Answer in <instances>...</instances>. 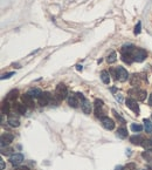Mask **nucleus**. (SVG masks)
<instances>
[{
    "mask_svg": "<svg viewBox=\"0 0 152 170\" xmlns=\"http://www.w3.org/2000/svg\"><path fill=\"white\" fill-rule=\"evenodd\" d=\"M68 95V89L67 87L63 85V83H60L56 86V89H55V96L59 98V100H63V98H67Z\"/></svg>",
    "mask_w": 152,
    "mask_h": 170,
    "instance_id": "obj_1",
    "label": "nucleus"
},
{
    "mask_svg": "<svg viewBox=\"0 0 152 170\" xmlns=\"http://www.w3.org/2000/svg\"><path fill=\"white\" fill-rule=\"evenodd\" d=\"M146 51H144L142 48H134L132 56H134V60L137 62H143L144 60L146 59Z\"/></svg>",
    "mask_w": 152,
    "mask_h": 170,
    "instance_id": "obj_2",
    "label": "nucleus"
},
{
    "mask_svg": "<svg viewBox=\"0 0 152 170\" xmlns=\"http://www.w3.org/2000/svg\"><path fill=\"white\" fill-rule=\"evenodd\" d=\"M50 100H52V94L50 93H48V92H46V93H42L39 98H37V101H39V105L40 106H47L49 102H50Z\"/></svg>",
    "mask_w": 152,
    "mask_h": 170,
    "instance_id": "obj_3",
    "label": "nucleus"
},
{
    "mask_svg": "<svg viewBox=\"0 0 152 170\" xmlns=\"http://www.w3.org/2000/svg\"><path fill=\"white\" fill-rule=\"evenodd\" d=\"M101 123L102 125L108 129V130H112L114 128H115V122H114V120H111V118H109L107 116H103L101 117Z\"/></svg>",
    "mask_w": 152,
    "mask_h": 170,
    "instance_id": "obj_4",
    "label": "nucleus"
},
{
    "mask_svg": "<svg viewBox=\"0 0 152 170\" xmlns=\"http://www.w3.org/2000/svg\"><path fill=\"white\" fill-rule=\"evenodd\" d=\"M117 79L119 81H122V82H125L128 80V78H129V74L128 72L125 71V68H123V67H117Z\"/></svg>",
    "mask_w": 152,
    "mask_h": 170,
    "instance_id": "obj_5",
    "label": "nucleus"
},
{
    "mask_svg": "<svg viewBox=\"0 0 152 170\" xmlns=\"http://www.w3.org/2000/svg\"><path fill=\"white\" fill-rule=\"evenodd\" d=\"M126 103V107L130 108L134 113H136V114H138L139 113V107H138V105H137V102L134 101V98H128L125 101Z\"/></svg>",
    "mask_w": 152,
    "mask_h": 170,
    "instance_id": "obj_6",
    "label": "nucleus"
},
{
    "mask_svg": "<svg viewBox=\"0 0 152 170\" xmlns=\"http://www.w3.org/2000/svg\"><path fill=\"white\" fill-rule=\"evenodd\" d=\"M13 138H14V136L12 134H8V133L2 134L1 135V147H5V145L11 144L13 142Z\"/></svg>",
    "mask_w": 152,
    "mask_h": 170,
    "instance_id": "obj_7",
    "label": "nucleus"
},
{
    "mask_svg": "<svg viewBox=\"0 0 152 170\" xmlns=\"http://www.w3.org/2000/svg\"><path fill=\"white\" fill-rule=\"evenodd\" d=\"M9 161H11V163H12L13 165H19L21 162L24 161V155H22V154H13V155L11 156Z\"/></svg>",
    "mask_w": 152,
    "mask_h": 170,
    "instance_id": "obj_8",
    "label": "nucleus"
},
{
    "mask_svg": "<svg viewBox=\"0 0 152 170\" xmlns=\"http://www.w3.org/2000/svg\"><path fill=\"white\" fill-rule=\"evenodd\" d=\"M131 93H134V96L137 98V100H139V101H144L145 98H146V92L145 90H142V89H132L130 90Z\"/></svg>",
    "mask_w": 152,
    "mask_h": 170,
    "instance_id": "obj_9",
    "label": "nucleus"
},
{
    "mask_svg": "<svg viewBox=\"0 0 152 170\" xmlns=\"http://www.w3.org/2000/svg\"><path fill=\"white\" fill-rule=\"evenodd\" d=\"M21 100H22V103L24 105H26L28 107H33V105H34V101H33V98L27 93V94H24L22 96H21Z\"/></svg>",
    "mask_w": 152,
    "mask_h": 170,
    "instance_id": "obj_10",
    "label": "nucleus"
},
{
    "mask_svg": "<svg viewBox=\"0 0 152 170\" xmlns=\"http://www.w3.org/2000/svg\"><path fill=\"white\" fill-rule=\"evenodd\" d=\"M81 108H82V110H83L84 114H90V113H91V105H90V102L87 100V98L82 101Z\"/></svg>",
    "mask_w": 152,
    "mask_h": 170,
    "instance_id": "obj_11",
    "label": "nucleus"
},
{
    "mask_svg": "<svg viewBox=\"0 0 152 170\" xmlns=\"http://www.w3.org/2000/svg\"><path fill=\"white\" fill-rule=\"evenodd\" d=\"M79 100H80V98H77L76 95H70V96L68 98V103H69V106H70V107L77 108L79 107V105H80Z\"/></svg>",
    "mask_w": 152,
    "mask_h": 170,
    "instance_id": "obj_12",
    "label": "nucleus"
},
{
    "mask_svg": "<svg viewBox=\"0 0 152 170\" xmlns=\"http://www.w3.org/2000/svg\"><path fill=\"white\" fill-rule=\"evenodd\" d=\"M130 142L132 144H136V145H142L144 142V140H143V137L142 136H131L130 137Z\"/></svg>",
    "mask_w": 152,
    "mask_h": 170,
    "instance_id": "obj_13",
    "label": "nucleus"
},
{
    "mask_svg": "<svg viewBox=\"0 0 152 170\" xmlns=\"http://www.w3.org/2000/svg\"><path fill=\"white\" fill-rule=\"evenodd\" d=\"M14 108H15V110L18 112L19 114H25L27 110V106L24 105V103H15V105H14Z\"/></svg>",
    "mask_w": 152,
    "mask_h": 170,
    "instance_id": "obj_14",
    "label": "nucleus"
},
{
    "mask_svg": "<svg viewBox=\"0 0 152 170\" xmlns=\"http://www.w3.org/2000/svg\"><path fill=\"white\" fill-rule=\"evenodd\" d=\"M134 47L132 45H129V46H123L122 49H121V53L122 54H131L134 53Z\"/></svg>",
    "mask_w": 152,
    "mask_h": 170,
    "instance_id": "obj_15",
    "label": "nucleus"
},
{
    "mask_svg": "<svg viewBox=\"0 0 152 170\" xmlns=\"http://www.w3.org/2000/svg\"><path fill=\"white\" fill-rule=\"evenodd\" d=\"M122 60L125 63H128V65H131L134 61V56L131 54H122Z\"/></svg>",
    "mask_w": 152,
    "mask_h": 170,
    "instance_id": "obj_16",
    "label": "nucleus"
},
{
    "mask_svg": "<svg viewBox=\"0 0 152 170\" xmlns=\"http://www.w3.org/2000/svg\"><path fill=\"white\" fill-rule=\"evenodd\" d=\"M7 122H8V125L11 127H19L20 125V121H19L18 118H15L14 116H9Z\"/></svg>",
    "mask_w": 152,
    "mask_h": 170,
    "instance_id": "obj_17",
    "label": "nucleus"
},
{
    "mask_svg": "<svg viewBox=\"0 0 152 170\" xmlns=\"http://www.w3.org/2000/svg\"><path fill=\"white\" fill-rule=\"evenodd\" d=\"M117 136H118L119 138H125L126 136H128V130H126L124 127L118 128V130H117Z\"/></svg>",
    "mask_w": 152,
    "mask_h": 170,
    "instance_id": "obj_18",
    "label": "nucleus"
},
{
    "mask_svg": "<svg viewBox=\"0 0 152 170\" xmlns=\"http://www.w3.org/2000/svg\"><path fill=\"white\" fill-rule=\"evenodd\" d=\"M28 94H29L32 98H39V96L42 94V92L39 89V88H33V89H31L28 92Z\"/></svg>",
    "mask_w": 152,
    "mask_h": 170,
    "instance_id": "obj_19",
    "label": "nucleus"
},
{
    "mask_svg": "<svg viewBox=\"0 0 152 170\" xmlns=\"http://www.w3.org/2000/svg\"><path fill=\"white\" fill-rule=\"evenodd\" d=\"M144 129L146 130V133H152V122L150 120H144Z\"/></svg>",
    "mask_w": 152,
    "mask_h": 170,
    "instance_id": "obj_20",
    "label": "nucleus"
},
{
    "mask_svg": "<svg viewBox=\"0 0 152 170\" xmlns=\"http://www.w3.org/2000/svg\"><path fill=\"white\" fill-rule=\"evenodd\" d=\"M101 79L103 81V83H105V85H109V82H110V78H109V73L107 71H103V72L101 73Z\"/></svg>",
    "mask_w": 152,
    "mask_h": 170,
    "instance_id": "obj_21",
    "label": "nucleus"
},
{
    "mask_svg": "<svg viewBox=\"0 0 152 170\" xmlns=\"http://www.w3.org/2000/svg\"><path fill=\"white\" fill-rule=\"evenodd\" d=\"M142 145H143L147 152H152V138H150V140H144Z\"/></svg>",
    "mask_w": 152,
    "mask_h": 170,
    "instance_id": "obj_22",
    "label": "nucleus"
},
{
    "mask_svg": "<svg viewBox=\"0 0 152 170\" xmlns=\"http://www.w3.org/2000/svg\"><path fill=\"white\" fill-rule=\"evenodd\" d=\"M1 113L2 114H8L9 113V103L7 101H4L1 105Z\"/></svg>",
    "mask_w": 152,
    "mask_h": 170,
    "instance_id": "obj_23",
    "label": "nucleus"
},
{
    "mask_svg": "<svg viewBox=\"0 0 152 170\" xmlns=\"http://www.w3.org/2000/svg\"><path fill=\"white\" fill-rule=\"evenodd\" d=\"M116 60H117V54L116 52H111L110 53V55L107 58V61L109 63H114V62H116Z\"/></svg>",
    "mask_w": 152,
    "mask_h": 170,
    "instance_id": "obj_24",
    "label": "nucleus"
},
{
    "mask_svg": "<svg viewBox=\"0 0 152 170\" xmlns=\"http://www.w3.org/2000/svg\"><path fill=\"white\" fill-rule=\"evenodd\" d=\"M18 94H19L18 90H12V92H9L8 95H7V100H15V98H18Z\"/></svg>",
    "mask_w": 152,
    "mask_h": 170,
    "instance_id": "obj_25",
    "label": "nucleus"
},
{
    "mask_svg": "<svg viewBox=\"0 0 152 170\" xmlns=\"http://www.w3.org/2000/svg\"><path fill=\"white\" fill-rule=\"evenodd\" d=\"M131 130H132V132H136V133H137V132H142V130H143V127L141 125L132 123V125H131Z\"/></svg>",
    "mask_w": 152,
    "mask_h": 170,
    "instance_id": "obj_26",
    "label": "nucleus"
},
{
    "mask_svg": "<svg viewBox=\"0 0 152 170\" xmlns=\"http://www.w3.org/2000/svg\"><path fill=\"white\" fill-rule=\"evenodd\" d=\"M122 170H136V164L134 163H129Z\"/></svg>",
    "mask_w": 152,
    "mask_h": 170,
    "instance_id": "obj_27",
    "label": "nucleus"
},
{
    "mask_svg": "<svg viewBox=\"0 0 152 170\" xmlns=\"http://www.w3.org/2000/svg\"><path fill=\"white\" fill-rule=\"evenodd\" d=\"M112 113L115 114V116H116V118H117V120H118V121H121L122 123H125V120H124L123 117L121 116V115H119V114L117 113V112H116V110H115V109H112Z\"/></svg>",
    "mask_w": 152,
    "mask_h": 170,
    "instance_id": "obj_28",
    "label": "nucleus"
},
{
    "mask_svg": "<svg viewBox=\"0 0 152 170\" xmlns=\"http://www.w3.org/2000/svg\"><path fill=\"white\" fill-rule=\"evenodd\" d=\"M141 31H142V22L139 21L138 24H137V26L134 27V34L137 35V34H139L141 33Z\"/></svg>",
    "mask_w": 152,
    "mask_h": 170,
    "instance_id": "obj_29",
    "label": "nucleus"
},
{
    "mask_svg": "<svg viewBox=\"0 0 152 170\" xmlns=\"http://www.w3.org/2000/svg\"><path fill=\"white\" fill-rule=\"evenodd\" d=\"M102 107H103V101L96 98L95 100V108H102Z\"/></svg>",
    "mask_w": 152,
    "mask_h": 170,
    "instance_id": "obj_30",
    "label": "nucleus"
},
{
    "mask_svg": "<svg viewBox=\"0 0 152 170\" xmlns=\"http://www.w3.org/2000/svg\"><path fill=\"white\" fill-rule=\"evenodd\" d=\"M142 156H143L146 161L152 162V156H150V155H149V152H143V155H142Z\"/></svg>",
    "mask_w": 152,
    "mask_h": 170,
    "instance_id": "obj_31",
    "label": "nucleus"
},
{
    "mask_svg": "<svg viewBox=\"0 0 152 170\" xmlns=\"http://www.w3.org/2000/svg\"><path fill=\"white\" fill-rule=\"evenodd\" d=\"M12 75H14V73L11 72V73H7V74H4L2 76H1V80H5V79H8V78H11Z\"/></svg>",
    "mask_w": 152,
    "mask_h": 170,
    "instance_id": "obj_32",
    "label": "nucleus"
},
{
    "mask_svg": "<svg viewBox=\"0 0 152 170\" xmlns=\"http://www.w3.org/2000/svg\"><path fill=\"white\" fill-rule=\"evenodd\" d=\"M11 152H12V149H6V150H5L4 148L1 149V154H2V155H8Z\"/></svg>",
    "mask_w": 152,
    "mask_h": 170,
    "instance_id": "obj_33",
    "label": "nucleus"
},
{
    "mask_svg": "<svg viewBox=\"0 0 152 170\" xmlns=\"http://www.w3.org/2000/svg\"><path fill=\"white\" fill-rule=\"evenodd\" d=\"M110 73L112 74L114 79H117V69H110Z\"/></svg>",
    "mask_w": 152,
    "mask_h": 170,
    "instance_id": "obj_34",
    "label": "nucleus"
},
{
    "mask_svg": "<svg viewBox=\"0 0 152 170\" xmlns=\"http://www.w3.org/2000/svg\"><path fill=\"white\" fill-rule=\"evenodd\" d=\"M0 169H1V170H4V169H5V162L2 161V160L0 161Z\"/></svg>",
    "mask_w": 152,
    "mask_h": 170,
    "instance_id": "obj_35",
    "label": "nucleus"
},
{
    "mask_svg": "<svg viewBox=\"0 0 152 170\" xmlns=\"http://www.w3.org/2000/svg\"><path fill=\"white\" fill-rule=\"evenodd\" d=\"M15 170H29L27 167H19V168H17Z\"/></svg>",
    "mask_w": 152,
    "mask_h": 170,
    "instance_id": "obj_36",
    "label": "nucleus"
},
{
    "mask_svg": "<svg viewBox=\"0 0 152 170\" xmlns=\"http://www.w3.org/2000/svg\"><path fill=\"white\" fill-rule=\"evenodd\" d=\"M149 105H150V106L152 107V94L150 95V96H149Z\"/></svg>",
    "mask_w": 152,
    "mask_h": 170,
    "instance_id": "obj_37",
    "label": "nucleus"
},
{
    "mask_svg": "<svg viewBox=\"0 0 152 170\" xmlns=\"http://www.w3.org/2000/svg\"><path fill=\"white\" fill-rule=\"evenodd\" d=\"M76 69H77V71H82V66H81V65H77V66H76Z\"/></svg>",
    "mask_w": 152,
    "mask_h": 170,
    "instance_id": "obj_38",
    "label": "nucleus"
},
{
    "mask_svg": "<svg viewBox=\"0 0 152 170\" xmlns=\"http://www.w3.org/2000/svg\"><path fill=\"white\" fill-rule=\"evenodd\" d=\"M146 170H152V167H147V168H146Z\"/></svg>",
    "mask_w": 152,
    "mask_h": 170,
    "instance_id": "obj_39",
    "label": "nucleus"
}]
</instances>
